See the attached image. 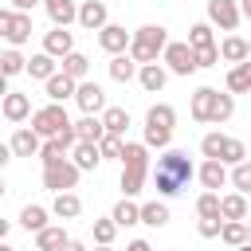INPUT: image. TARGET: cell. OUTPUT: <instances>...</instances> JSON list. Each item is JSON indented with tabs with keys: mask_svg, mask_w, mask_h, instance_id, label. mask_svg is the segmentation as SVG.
<instances>
[{
	"mask_svg": "<svg viewBox=\"0 0 251 251\" xmlns=\"http://www.w3.org/2000/svg\"><path fill=\"white\" fill-rule=\"evenodd\" d=\"M192 176H196V165L188 161L184 149H161V157H157V165H153V188H157L161 200L180 196Z\"/></svg>",
	"mask_w": 251,
	"mask_h": 251,
	"instance_id": "6da1fadb",
	"label": "cell"
},
{
	"mask_svg": "<svg viewBox=\"0 0 251 251\" xmlns=\"http://www.w3.org/2000/svg\"><path fill=\"white\" fill-rule=\"evenodd\" d=\"M188 110H192V122H200V126H220V122H227V118L235 114V94H231V90L220 94L216 86H200V90L192 94Z\"/></svg>",
	"mask_w": 251,
	"mask_h": 251,
	"instance_id": "7a4b0ae2",
	"label": "cell"
},
{
	"mask_svg": "<svg viewBox=\"0 0 251 251\" xmlns=\"http://www.w3.org/2000/svg\"><path fill=\"white\" fill-rule=\"evenodd\" d=\"M149 180V145L145 141H126L122 153V196H137Z\"/></svg>",
	"mask_w": 251,
	"mask_h": 251,
	"instance_id": "3957f363",
	"label": "cell"
},
{
	"mask_svg": "<svg viewBox=\"0 0 251 251\" xmlns=\"http://www.w3.org/2000/svg\"><path fill=\"white\" fill-rule=\"evenodd\" d=\"M173 126H176V110H173L169 102H157V106L145 110V137H141V141H145L149 149H169Z\"/></svg>",
	"mask_w": 251,
	"mask_h": 251,
	"instance_id": "277c9868",
	"label": "cell"
},
{
	"mask_svg": "<svg viewBox=\"0 0 251 251\" xmlns=\"http://www.w3.org/2000/svg\"><path fill=\"white\" fill-rule=\"evenodd\" d=\"M165 43H169V31H165L161 24H145V27L133 31L129 55H133V63H157L161 51H165Z\"/></svg>",
	"mask_w": 251,
	"mask_h": 251,
	"instance_id": "5b68a950",
	"label": "cell"
},
{
	"mask_svg": "<svg viewBox=\"0 0 251 251\" xmlns=\"http://www.w3.org/2000/svg\"><path fill=\"white\" fill-rule=\"evenodd\" d=\"M75 122L67 118V110H63V102H47V106H39V110H31V129L47 141V137H59L63 129H71Z\"/></svg>",
	"mask_w": 251,
	"mask_h": 251,
	"instance_id": "8992f818",
	"label": "cell"
},
{
	"mask_svg": "<svg viewBox=\"0 0 251 251\" xmlns=\"http://www.w3.org/2000/svg\"><path fill=\"white\" fill-rule=\"evenodd\" d=\"M161 59H165V67H169V75H180V78H188V75H196L200 67H196V51L188 47V43H165V51H161Z\"/></svg>",
	"mask_w": 251,
	"mask_h": 251,
	"instance_id": "52a82bcc",
	"label": "cell"
},
{
	"mask_svg": "<svg viewBox=\"0 0 251 251\" xmlns=\"http://www.w3.org/2000/svg\"><path fill=\"white\" fill-rule=\"evenodd\" d=\"M78 165L67 157V161H55V165H43V188H51V192H71L75 184H78Z\"/></svg>",
	"mask_w": 251,
	"mask_h": 251,
	"instance_id": "ba28073f",
	"label": "cell"
},
{
	"mask_svg": "<svg viewBox=\"0 0 251 251\" xmlns=\"http://www.w3.org/2000/svg\"><path fill=\"white\" fill-rule=\"evenodd\" d=\"M239 20H243V12H239L235 0H208V24H212V27H220V31H235Z\"/></svg>",
	"mask_w": 251,
	"mask_h": 251,
	"instance_id": "9c48e42d",
	"label": "cell"
},
{
	"mask_svg": "<svg viewBox=\"0 0 251 251\" xmlns=\"http://www.w3.org/2000/svg\"><path fill=\"white\" fill-rule=\"evenodd\" d=\"M75 141H78V137H75V126H71V129H63L59 137H47V141H43V149H39V157H43V165H55V161H67V157H71V149H75Z\"/></svg>",
	"mask_w": 251,
	"mask_h": 251,
	"instance_id": "30bf717a",
	"label": "cell"
},
{
	"mask_svg": "<svg viewBox=\"0 0 251 251\" xmlns=\"http://www.w3.org/2000/svg\"><path fill=\"white\" fill-rule=\"evenodd\" d=\"M129 39H133V31H126L122 24H106V27L98 31V47H102L106 55H126V51H129Z\"/></svg>",
	"mask_w": 251,
	"mask_h": 251,
	"instance_id": "8fae6325",
	"label": "cell"
},
{
	"mask_svg": "<svg viewBox=\"0 0 251 251\" xmlns=\"http://www.w3.org/2000/svg\"><path fill=\"white\" fill-rule=\"evenodd\" d=\"M75 102H78V110H82V114H102V110H106V90H102L98 82L82 78V82H78V90H75Z\"/></svg>",
	"mask_w": 251,
	"mask_h": 251,
	"instance_id": "7c38bea8",
	"label": "cell"
},
{
	"mask_svg": "<svg viewBox=\"0 0 251 251\" xmlns=\"http://www.w3.org/2000/svg\"><path fill=\"white\" fill-rule=\"evenodd\" d=\"M227 176H231V173H227V165H224V161H216V157H204V165L196 169V180H200L208 192H220V188L227 184Z\"/></svg>",
	"mask_w": 251,
	"mask_h": 251,
	"instance_id": "4fadbf2b",
	"label": "cell"
},
{
	"mask_svg": "<svg viewBox=\"0 0 251 251\" xmlns=\"http://www.w3.org/2000/svg\"><path fill=\"white\" fill-rule=\"evenodd\" d=\"M78 24L86 31H102L110 24V12H106V0H82L78 4Z\"/></svg>",
	"mask_w": 251,
	"mask_h": 251,
	"instance_id": "5bb4252c",
	"label": "cell"
},
{
	"mask_svg": "<svg viewBox=\"0 0 251 251\" xmlns=\"http://www.w3.org/2000/svg\"><path fill=\"white\" fill-rule=\"evenodd\" d=\"M8 145H12V153H16V157H39L43 137H39L31 126H20V129L12 133V141H8Z\"/></svg>",
	"mask_w": 251,
	"mask_h": 251,
	"instance_id": "9a60e30c",
	"label": "cell"
},
{
	"mask_svg": "<svg viewBox=\"0 0 251 251\" xmlns=\"http://www.w3.org/2000/svg\"><path fill=\"white\" fill-rule=\"evenodd\" d=\"M137 82H141V90L161 94L165 82H169V67H161V63H141V67H137Z\"/></svg>",
	"mask_w": 251,
	"mask_h": 251,
	"instance_id": "2e32d148",
	"label": "cell"
},
{
	"mask_svg": "<svg viewBox=\"0 0 251 251\" xmlns=\"http://www.w3.org/2000/svg\"><path fill=\"white\" fill-rule=\"evenodd\" d=\"M0 110H4L8 122H27V118H31V98L20 94V90H8V94L0 98Z\"/></svg>",
	"mask_w": 251,
	"mask_h": 251,
	"instance_id": "e0dca14e",
	"label": "cell"
},
{
	"mask_svg": "<svg viewBox=\"0 0 251 251\" xmlns=\"http://www.w3.org/2000/svg\"><path fill=\"white\" fill-rule=\"evenodd\" d=\"M43 86H47V98H51V102H67V98H75V90H78V78H71L67 71H55V75H51Z\"/></svg>",
	"mask_w": 251,
	"mask_h": 251,
	"instance_id": "ac0fdd59",
	"label": "cell"
},
{
	"mask_svg": "<svg viewBox=\"0 0 251 251\" xmlns=\"http://www.w3.org/2000/svg\"><path fill=\"white\" fill-rule=\"evenodd\" d=\"M71 161H75L82 173H94V169L102 165V149H98V141H75Z\"/></svg>",
	"mask_w": 251,
	"mask_h": 251,
	"instance_id": "d6986e66",
	"label": "cell"
},
{
	"mask_svg": "<svg viewBox=\"0 0 251 251\" xmlns=\"http://www.w3.org/2000/svg\"><path fill=\"white\" fill-rule=\"evenodd\" d=\"M43 8H47L55 27H71L78 20V0H43Z\"/></svg>",
	"mask_w": 251,
	"mask_h": 251,
	"instance_id": "ffe728a7",
	"label": "cell"
},
{
	"mask_svg": "<svg viewBox=\"0 0 251 251\" xmlns=\"http://www.w3.org/2000/svg\"><path fill=\"white\" fill-rule=\"evenodd\" d=\"M43 51H47V55H55V59H63V55H71V51H75V35H71L67 27H51V31L43 35Z\"/></svg>",
	"mask_w": 251,
	"mask_h": 251,
	"instance_id": "44dd1931",
	"label": "cell"
},
{
	"mask_svg": "<svg viewBox=\"0 0 251 251\" xmlns=\"http://www.w3.org/2000/svg\"><path fill=\"white\" fill-rule=\"evenodd\" d=\"M75 137H78V141H102V137H106L102 114H82V118L75 122Z\"/></svg>",
	"mask_w": 251,
	"mask_h": 251,
	"instance_id": "7402d4cb",
	"label": "cell"
},
{
	"mask_svg": "<svg viewBox=\"0 0 251 251\" xmlns=\"http://www.w3.org/2000/svg\"><path fill=\"white\" fill-rule=\"evenodd\" d=\"M247 212H251V204H247L243 192H227V196H220V216H224V220H247Z\"/></svg>",
	"mask_w": 251,
	"mask_h": 251,
	"instance_id": "603a6c76",
	"label": "cell"
},
{
	"mask_svg": "<svg viewBox=\"0 0 251 251\" xmlns=\"http://www.w3.org/2000/svg\"><path fill=\"white\" fill-rule=\"evenodd\" d=\"M110 216H114L118 227H133V224H141V204H133V196H122Z\"/></svg>",
	"mask_w": 251,
	"mask_h": 251,
	"instance_id": "cb8c5ba5",
	"label": "cell"
},
{
	"mask_svg": "<svg viewBox=\"0 0 251 251\" xmlns=\"http://www.w3.org/2000/svg\"><path fill=\"white\" fill-rule=\"evenodd\" d=\"M220 59L231 63V67L243 63V59H251V55H247V39H243V35H224V43H220Z\"/></svg>",
	"mask_w": 251,
	"mask_h": 251,
	"instance_id": "d4e9b609",
	"label": "cell"
},
{
	"mask_svg": "<svg viewBox=\"0 0 251 251\" xmlns=\"http://www.w3.org/2000/svg\"><path fill=\"white\" fill-rule=\"evenodd\" d=\"M137 67H141V63H133L129 51H126V55H110V78H114V82H129V78H137Z\"/></svg>",
	"mask_w": 251,
	"mask_h": 251,
	"instance_id": "484cf974",
	"label": "cell"
},
{
	"mask_svg": "<svg viewBox=\"0 0 251 251\" xmlns=\"http://www.w3.org/2000/svg\"><path fill=\"white\" fill-rule=\"evenodd\" d=\"M102 126H106V133L126 137V129H129V110H126V106H106V110H102Z\"/></svg>",
	"mask_w": 251,
	"mask_h": 251,
	"instance_id": "4316f807",
	"label": "cell"
},
{
	"mask_svg": "<svg viewBox=\"0 0 251 251\" xmlns=\"http://www.w3.org/2000/svg\"><path fill=\"white\" fill-rule=\"evenodd\" d=\"M227 90L231 94H251V59H243L227 71Z\"/></svg>",
	"mask_w": 251,
	"mask_h": 251,
	"instance_id": "83f0119b",
	"label": "cell"
},
{
	"mask_svg": "<svg viewBox=\"0 0 251 251\" xmlns=\"http://www.w3.org/2000/svg\"><path fill=\"white\" fill-rule=\"evenodd\" d=\"M82 212V200L75 196V192H55V204H51V216H59V220H75Z\"/></svg>",
	"mask_w": 251,
	"mask_h": 251,
	"instance_id": "f1b7e54d",
	"label": "cell"
},
{
	"mask_svg": "<svg viewBox=\"0 0 251 251\" xmlns=\"http://www.w3.org/2000/svg\"><path fill=\"white\" fill-rule=\"evenodd\" d=\"M141 224L145 227H165L169 224V204L165 200H145L141 204Z\"/></svg>",
	"mask_w": 251,
	"mask_h": 251,
	"instance_id": "f546056e",
	"label": "cell"
},
{
	"mask_svg": "<svg viewBox=\"0 0 251 251\" xmlns=\"http://www.w3.org/2000/svg\"><path fill=\"white\" fill-rule=\"evenodd\" d=\"M67 239H71V235H67L63 227H55V224H47L43 231H35V247H39V251H63Z\"/></svg>",
	"mask_w": 251,
	"mask_h": 251,
	"instance_id": "4dcf8cb0",
	"label": "cell"
},
{
	"mask_svg": "<svg viewBox=\"0 0 251 251\" xmlns=\"http://www.w3.org/2000/svg\"><path fill=\"white\" fill-rule=\"evenodd\" d=\"M24 75H31V78H39V82H47L51 75H55V55H47V51H39V55H31L27 59V71Z\"/></svg>",
	"mask_w": 251,
	"mask_h": 251,
	"instance_id": "1f68e13d",
	"label": "cell"
},
{
	"mask_svg": "<svg viewBox=\"0 0 251 251\" xmlns=\"http://www.w3.org/2000/svg\"><path fill=\"white\" fill-rule=\"evenodd\" d=\"M20 227H24V231H43V227H47V208H43V204H24Z\"/></svg>",
	"mask_w": 251,
	"mask_h": 251,
	"instance_id": "d6a6232c",
	"label": "cell"
},
{
	"mask_svg": "<svg viewBox=\"0 0 251 251\" xmlns=\"http://www.w3.org/2000/svg\"><path fill=\"white\" fill-rule=\"evenodd\" d=\"M220 239H224L227 247H239V243H251V227H247L243 220H224V231H220Z\"/></svg>",
	"mask_w": 251,
	"mask_h": 251,
	"instance_id": "836d02e7",
	"label": "cell"
},
{
	"mask_svg": "<svg viewBox=\"0 0 251 251\" xmlns=\"http://www.w3.org/2000/svg\"><path fill=\"white\" fill-rule=\"evenodd\" d=\"M24 71H27V59L20 55V47H8V51H0V75L16 78V75H24Z\"/></svg>",
	"mask_w": 251,
	"mask_h": 251,
	"instance_id": "e575fe53",
	"label": "cell"
},
{
	"mask_svg": "<svg viewBox=\"0 0 251 251\" xmlns=\"http://www.w3.org/2000/svg\"><path fill=\"white\" fill-rule=\"evenodd\" d=\"M31 12H16V24H12V35H8V43L12 47H24L27 39H31Z\"/></svg>",
	"mask_w": 251,
	"mask_h": 251,
	"instance_id": "d590c367",
	"label": "cell"
},
{
	"mask_svg": "<svg viewBox=\"0 0 251 251\" xmlns=\"http://www.w3.org/2000/svg\"><path fill=\"white\" fill-rule=\"evenodd\" d=\"M59 63H63V71H67L71 78H78V82H82V78L90 75V59H86L82 51H71V55H63Z\"/></svg>",
	"mask_w": 251,
	"mask_h": 251,
	"instance_id": "8d00e7d4",
	"label": "cell"
},
{
	"mask_svg": "<svg viewBox=\"0 0 251 251\" xmlns=\"http://www.w3.org/2000/svg\"><path fill=\"white\" fill-rule=\"evenodd\" d=\"M227 184H235V192L251 196V161H239V165H231V176H227Z\"/></svg>",
	"mask_w": 251,
	"mask_h": 251,
	"instance_id": "74e56055",
	"label": "cell"
},
{
	"mask_svg": "<svg viewBox=\"0 0 251 251\" xmlns=\"http://www.w3.org/2000/svg\"><path fill=\"white\" fill-rule=\"evenodd\" d=\"M98 149H102V161H122V153H126V137L106 133V137L98 141Z\"/></svg>",
	"mask_w": 251,
	"mask_h": 251,
	"instance_id": "f35d334b",
	"label": "cell"
},
{
	"mask_svg": "<svg viewBox=\"0 0 251 251\" xmlns=\"http://www.w3.org/2000/svg\"><path fill=\"white\" fill-rule=\"evenodd\" d=\"M220 161H224V165H239V161H247V145H243L239 137H227V141H224Z\"/></svg>",
	"mask_w": 251,
	"mask_h": 251,
	"instance_id": "ab89813d",
	"label": "cell"
},
{
	"mask_svg": "<svg viewBox=\"0 0 251 251\" xmlns=\"http://www.w3.org/2000/svg\"><path fill=\"white\" fill-rule=\"evenodd\" d=\"M212 43H216V39H212V24H208V20L188 27V47H212Z\"/></svg>",
	"mask_w": 251,
	"mask_h": 251,
	"instance_id": "60d3db41",
	"label": "cell"
},
{
	"mask_svg": "<svg viewBox=\"0 0 251 251\" xmlns=\"http://www.w3.org/2000/svg\"><path fill=\"white\" fill-rule=\"evenodd\" d=\"M224 141H227V137H224L220 129H212V133H204V137H200V153L220 161V153H224Z\"/></svg>",
	"mask_w": 251,
	"mask_h": 251,
	"instance_id": "b9f144b4",
	"label": "cell"
},
{
	"mask_svg": "<svg viewBox=\"0 0 251 251\" xmlns=\"http://www.w3.org/2000/svg\"><path fill=\"white\" fill-rule=\"evenodd\" d=\"M90 231H94V243H114L118 224H114V216H106V220H94V224H90Z\"/></svg>",
	"mask_w": 251,
	"mask_h": 251,
	"instance_id": "7bdbcfd3",
	"label": "cell"
},
{
	"mask_svg": "<svg viewBox=\"0 0 251 251\" xmlns=\"http://www.w3.org/2000/svg\"><path fill=\"white\" fill-rule=\"evenodd\" d=\"M196 216H220V192H200L196 196Z\"/></svg>",
	"mask_w": 251,
	"mask_h": 251,
	"instance_id": "ee69618b",
	"label": "cell"
},
{
	"mask_svg": "<svg viewBox=\"0 0 251 251\" xmlns=\"http://www.w3.org/2000/svg\"><path fill=\"white\" fill-rule=\"evenodd\" d=\"M196 231H200L204 239H220V231H224V216H200Z\"/></svg>",
	"mask_w": 251,
	"mask_h": 251,
	"instance_id": "f6af8a7d",
	"label": "cell"
},
{
	"mask_svg": "<svg viewBox=\"0 0 251 251\" xmlns=\"http://www.w3.org/2000/svg\"><path fill=\"white\" fill-rule=\"evenodd\" d=\"M196 51V67H216L220 63V43H212V47H192Z\"/></svg>",
	"mask_w": 251,
	"mask_h": 251,
	"instance_id": "bcb514c9",
	"label": "cell"
},
{
	"mask_svg": "<svg viewBox=\"0 0 251 251\" xmlns=\"http://www.w3.org/2000/svg\"><path fill=\"white\" fill-rule=\"evenodd\" d=\"M12 24H16V8H0V39L12 35Z\"/></svg>",
	"mask_w": 251,
	"mask_h": 251,
	"instance_id": "7dc6e473",
	"label": "cell"
},
{
	"mask_svg": "<svg viewBox=\"0 0 251 251\" xmlns=\"http://www.w3.org/2000/svg\"><path fill=\"white\" fill-rule=\"evenodd\" d=\"M35 4H43V0H12L16 12H35Z\"/></svg>",
	"mask_w": 251,
	"mask_h": 251,
	"instance_id": "c3c4849f",
	"label": "cell"
},
{
	"mask_svg": "<svg viewBox=\"0 0 251 251\" xmlns=\"http://www.w3.org/2000/svg\"><path fill=\"white\" fill-rule=\"evenodd\" d=\"M12 157H16V153H12V145H8V141H0V169H4Z\"/></svg>",
	"mask_w": 251,
	"mask_h": 251,
	"instance_id": "681fc988",
	"label": "cell"
},
{
	"mask_svg": "<svg viewBox=\"0 0 251 251\" xmlns=\"http://www.w3.org/2000/svg\"><path fill=\"white\" fill-rule=\"evenodd\" d=\"M126 251H153V247H149L145 239H129V243H126Z\"/></svg>",
	"mask_w": 251,
	"mask_h": 251,
	"instance_id": "f907efd6",
	"label": "cell"
},
{
	"mask_svg": "<svg viewBox=\"0 0 251 251\" xmlns=\"http://www.w3.org/2000/svg\"><path fill=\"white\" fill-rule=\"evenodd\" d=\"M63 251H86V243H78V239H67V243H63Z\"/></svg>",
	"mask_w": 251,
	"mask_h": 251,
	"instance_id": "816d5d0a",
	"label": "cell"
},
{
	"mask_svg": "<svg viewBox=\"0 0 251 251\" xmlns=\"http://www.w3.org/2000/svg\"><path fill=\"white\" fill-rule=\"evenodd\" d=\"M239 12H243V20H251V0H239Z\"/></svg>",
	"mask_w": 251,
	"mask_h": 251,
	"instance_id": "f5cc1de1",
	"label": "cell"
},
{
	"mask_svg": "<svg viewBox=\"0 0 251 251\" xmlns=\"http://www.w3.org/2000/svg\"><path fill=\"white\" fill-rule=\"evenodd\" d=\"M8 94V75H0V98Z\"/></svg>",
	"mask_w": 251,
	"mask_h": 251,
	"instance_id": "db71d44e",
	"label": "cell"
},
{
	"mask_svg": "<svg viewBox=\"0 0 251 251\" xmlns=\"http://www.w3.org/2000/svg\"><path fill=\"white\" fill-rule=\"evenodd\" d=\"M8 227H12V224H8V220H0V243H4V235H8Z\"/></svg>",
	"mask_w": 251,
	"mask_h": 251,
	"instance_id": "11a10c76",
	"label": "cell"
},
{
	"mask_svg": "<svg viewBox=\"0 0 251 251\" xmlns=\"http://www.w3.org/2000/svg\"><path fill=\"white\" fill-rule=\"evenodd\" d=\"M4 192H8V184H4V176H0V200H4Z\"/></svg>",
	"mask_w": 251,
	"mask_h": 251,
	"instance_id": "9f6ffc18",
	"label": "cell"
},
{
	"mask_svg": "<svg viewBox=\"0 0 251 251\" xmlns=\"http://www.w3.org/2000/svg\"><path fill=\"white\" fill-rule=\"evenodd\" d=\"M231 251H251V243H239V247H231Z\"/></svg>",
	"mask_w": 251,
	"mask_h": 251,
	"instance_id": "6f0895ef",
	"label": "cell"
},
{
	"mask_svg": "<svg viewBox=\"0 0 251 251\" xmlns=\"http://www.w3.org/2000/svg\"><path fill=\"white\" fill-rule=\"evenodd\" d=\"M94 251H114V247H110V243H98V247H94Z\"/></svg>",
	"mask_w": 251,
	"mask_h": 251,
	"instance_id": "680465c9",
	"label": "cell"
},
{
	"mask_svg": "<svg viewBox=\"0 0 251 251\" xmlns=\"http://www.w3.org/2000/svg\"><path fill=\"white\" fill-rule=\"evenodd\" d=\"M0 251H12V247H8V243H0Z\"/></svg>",
	"mask_w": 251,
	"mask_h": 251,
	"instance_id": "91938a15",
	"label": "cell"
},
{
	"mask_svg": "<svg viewBox=\"0 0 251 251\" xmlns=\"http://www.w3.org/2000/svg\"><path fill=\"white\" fill-rule=\"evenodd\" d=\"M247 55H251V39H247Z\"/></svg>",
	"mask_w": 251,
	"mask_h": 251,
	"instance_id": "94428289",
	"label": "cell"
},
{
	"mask_svg": "<svg viewBox=\"0 0 251 251\" xmlns=\"http://www.w3.org/2000/svg\"><path fill=\"white\" fill-rule=\"evenodd\" d=\"M106 4H110V0H106Z\"/></svg>",
	"mask_w": 251,
	"mask_h": 251,
	"instance_id": "6125c7cd",
	"label": "cell"
},
{
	"mask_svg": "<svg viewBox=\"0 0 251 251\" xmlns=\"http://www.w3.org/2000/svg\"><path fill=\"white\" fill-rule=\"evenodd\" d=\"M35 251H39V247H35Z\"/></svg>",
	"mask_w": 251,
	"mask_h": 251,
	"instance_id": "be15d7a7",
	"label": "cell"
}]
</instances>
